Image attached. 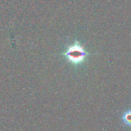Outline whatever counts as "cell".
<instances>
[{
    "mask_svg": "<svg viewBox=\"0 0 131 131\" xmlns=\"http://www.w3.org/2000/svg\"><path fill=\"white\" fill-rule=\"evenodd\" d=\"M62 55L73 66H79L86 61L90 53L86 51L84 46L80 42L74 41L67 46Z\"/></svg>",
    "mask_w": 131,
    "mask_h": 131,
    "instance_id": "6da1fadb",
    "label": "cell"
},
{
    "mask_svg": "<svg viewBox=\"0 0 131 131\" xmlns=\"http://www.w3.org/2000/svg\"><path fill=\"white\" fill-rule=\"evenodd\" d=\"M123 126L131 128V108L123 111L120 116Z\"/></svg>",
    "mask_w": 131,
    "mask_h": 131,
    "instance_id": "7a4b0ae2",
    "label": "cell"
}]
</instances>
